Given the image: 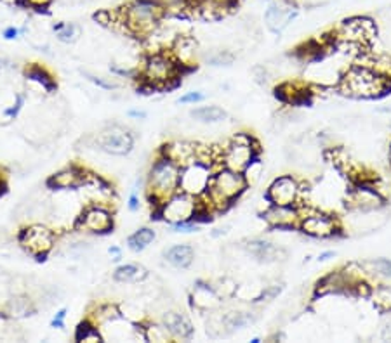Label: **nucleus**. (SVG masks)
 I'll return each mask as SVG.
<instances>
[{"instance_id":"f257e3e1","label":"nucleus","mask_w":391,"mask_h":343,"mask_svg":"<svg viewBox=\"0 0 391 343\" xmlns=\"http://www.w3.org/2000/svg\"><path fill=\"white\" fill-rule=\"evenodd\" d=\"M249 187H247L245 179H243L241 172L230 170V168L217 165L212 172L207 191L198 200H200L205 213L209 215L212 212H223V210H226Z\"/></svg>"},{"instance_id":"f03ea898","label":"nucleus","mask_w":391,"mask_h":343,"mask_svg":"<svg viewBox=\"0 0 391 343\" xmlns=\"http://www.w3.org/2000/svg\"><path fill=\"white\" fill-rule=\"evenodd\" d=\"M165 16V9L157 0H131L119 11H115L113 25H120L125 33L146 39L158 28Z\"/></svg>"},{"instance_id":"7ed1b4c3","label":"nucleus","mask_w":391,"mask_h":343,"mask_svg":"<svg viewBox=\"0 0 391 343\" xmlns=\"http://www.w3.org/2000/svg\"><path fill=\"white\" fill-rule=\"evenodd\" d=\"M338 86L350 97L374 99L385 94L390 86V80L383 79L374 69L359 62V65L348 66V69L341 75Z\"/></svg>"},{"instance_id":"20e7f679","label":"nucleus","mask_w":391,"mask_h":343,"mask_svg":"<svg viewBox=\"0 0 391 343\" xmlns=\"http://www.w3.org/2000/svg\"><path fill=\"white\" fill-rule=\"evenodd\" d=\"M181 167L165 156H158L151 165L148 177H146V189H148V200L155 208L160 203L179 191Z\"/></svg>"},{"instance_id":"39448f33","label":"nucleus","mask_w":391,"mask_h":343,"mask_svg":"<svg viewBox=\"0 0 391 343\" xmlns=\"http://www.w3.org/2000/svg\"><path fill=\"white\" fill-rule=\"evenodd\" d=\"M181 73H183V68L171 56V53L157 51V53H150L145 58V62H143V68L138 73V76L141 79V83L145 87L165 88L171 87L179 79Z\"/></svg>"},{"instance_id":"423d86ee","label":"nucleus","mask_w":391,"mask_h":343,"mask_svg":"<svg viewBox=\"0 0 391 343\" xmlns=\"http://www.w3.org/2000/svg\"><path fill=\"white\" fill-rule=\"evenodd\" d=\"M378 35V27L367 16H353L341 21L334 32V42L348 49L367 51Z\"/></svg>"},{"instance_id":"0eeeda50","label":"nucleus","mask_w":391,"mask_h":343,"mask_svg":"<svg viewBox=\"0 0 391 343\" xmlns=\"http://www.w3.org/2000/svg\"><path fill=\"white\" fill-rule=\"evenodd\" d=\"M256 156H259V144L254 135L249 132H237L219 151L217 165L242 173Z\"/></svg>"},{"instance_id":"6e6552de","label":"nucleus","mask_w":391,"mask_h":343,"mask_svg":"<svg viewBox=\"0 0 391 343\" xmlns=\"http://www.w3.org/2000/svg\"><path fill=\"white\" fill-rule=\"evenodd\" d=\"M155 213L160 219H164L169 226L176 222H183V220H198L200 217L207 215L200 200L191 196V194L183 193V191H178L164 203H160L158 208L155 210Z\"/></svg>"},{"instance_id":"1a4fd4ad","label":"nucleus","mask_w":391,"mask_h":343,"mask_svg":"<svg viewBox=\"0 0 391 343\" xmlns=\"http://www.w3.org/2000/svg\"><path fill=\"white\" fill-rule=\"evenodd\" d=\"M301 208L302 217L297 229L308 238L329 239L342 232L341 219L335 217L334 213L323 212V210L313 208V206H306V203H301Z\"/></svg>"},{"instance_id":"9d476101","label":"nucleus","mask_w":391,"mask_h":343,"mask_svg":"<svg viewBox=\"0 0 391 343\" xmlns=\"http://www.w3.org/2000/svg\"><path fill=\"white\" fill-rule=\"evenodd\" d=\"M264 198L270 205H301L305 201V182L296 175H278L268 186Z\"/></svg>"},{"instance_id":"9b49d317","label":"nucleus","mask_w":391,"mask_h":343,"mask_svg":"<svg viewBox=\"0 0 391 343\" xmlns=\"http://www.w3.org/2000/svg\"><path fill=\"white\" fill-rule=\"evenodd\" d=\"M94 147L110 156H127L134 147V135L122 125H108L94 135Z\"/></svg>"},{"instance_id":"f8f14e48","label":"nucleus","mask_w":391,"mask_h":343,"mask_svg":"<svg viewBox=\"0 0 391 343\" xmlns=\"http://www.w3.org/2000/svg\"><path fill=\"white\" fill-rule=\"evenodd\" d=\"M214 168H216L214 165L200 160H195L181 167L179 191L191 194L195 198H200L207 191Z\"/></svg>"},{"instance_id":"ddd939ff","label":"nucleus","mask_w":391,"mask_h":343,"mask_svg":"<svg viewBox=\"0 0 391 343\" xmlns=\"http://www.w3.org/2000/svg\"><path fill=\"white\" fill-rule=\"evenodd\" d=\"M21 248L32 257L44 260V257L54 248L56 245V234L51 231L49 227L42 226V224H32V226L25 227L18 236Z\"/></svg>"},{"instance_id":"4468645a","label":"nucleus","mask_w":391,"mask_h":343,"mask_svg":"<svg viewBox=\"0 0 391 343\" xmlns=\"http://www.w3.org/2000/svg\"><path fill=\"white\" fill-rule=\"evenodd\" d=\"M346 206L348 210H357V212H376L385 206V198L367 180L361 182H353L352 189H348L346 194Z\"/></svg>"},{"instance_id":"2eb2a0df","label":"nucleus","mask_w":391,"mask_h":343,"mask_svg":"<svg viewBox=\"0 0 391 343\" xmlns=\"http://www.w3.org/2000/svg\"><path fill=\"white\" fill-rule=\"evenodd\" d=\"M297 14H300V9L294 6L293 0H268L263 14L264 27L271 33L280 35L296 20Z\"/></svg>"},{"instance_id":"dca6fc26","label":"nucleus","mask_w":391,"mask_h":343,"mask_svg":"<svg viewBox=\"0 0 391 343\" xmlns=\"http://www.w3.org/2000/svg\"><path fill=\"white\" fill-rule=\"evenodd\" d=\"M113 224L115 220H113L112 210L99 203L84 208V212L77 217V227L91 234H106L112 231Z\"/></svg>"},{"instance_id":"f3484780","label":"nucleus","mask_w":391,"mask_h":343,"mask_svg":"<svg viewBox=\"0 0 391 343\" xmlns=\"http://www.w3.org/2000/svg\"><path fill=\"white\" fill-rule=\"evenodd\" d=\"M301 217V205H270L268 203L267 208L263 210V219L267 226L271 229H282V231L300 227Z\"/></svg>"},{"instance_id":"a211bd4d","label":"nucleus","mask_w":391,"mask_h":343,"mask_svg":"<svg viewBox=\"0 0 391 343\" xmlns=\"http://www.w3.org/2000/svg\"><path fill=\"white\" fill-rule=\"evenodd\" d=\"M243 250L249 257H252L254 260L259 264H275L286 258V250L282 246L275 245V243L268 241L263 238H254L243 245Z\"/></svg>"},{"instance_id":"6ab92c4d","label":"nucleus","mask_w":391,"mask_h":343,"mask_svg":"<svg viewBox=\"0 0 391 343\" xmlns=\"http://www.w3.org/2000/svg\"><path fill=\"white\" fill-rule=\"evenodd\" d=\"M190 298L193 307L197 309V311L205 312V314H209V312L212 311H217V309L221 307V304H223V298H221L219 293H217L216 286L209 285V283L205 281L195 283Z\"/></svg>"},{"instance_id":"aec40b11","label":"nucleus","mask_w":391,"mask_h":343,"mask_svg":"<svg viewBox=\"0 0 391 343\" xmlns=\"http://www.w3.org/2000/svg\"><path fill=\"white\" fill-rule=\"evenodd\" d=\"M171 56L176 59V62L183 69L195 66L198 58V43L193 36L190 35H178L169 49Z\"/></svg>"},{"instance_id":"412c9836","label":"nucleus","mask_w":391,"mask_h":343,"mask_svg":"<svg viewBox=\"0 0 391 343\" xmlns=\"http://www.w3.org/2000/svg\"><path fill=\"white\" fill-rule=\"evenodd\" d=\"M89 177L91 173H87L84 168L72 165V167L63 168L61 172L54 173L47 184H49L51 189H77V187L86 186Z\"/></svg>"},{"instance_id":"4be33fe9","label":"nucleus","mask_w":391,"mask_h":343,"mask_svg":"<svg viewBox=\"0 0 391 343\" xmlns=\"http://www.w3.org/2000/svg\"><path fill=\"white\" fill-rule=\"evenodd\" d=\"M198 146L200 144L188 142V141H172L165 144L162 147V156L169 158L171 161H174L179 167L191 163V161L198 160Z\"/></svg>"},{"instance_id":"5701e85b","label":"nucleus","mask_w":391,"mask_h":343,"mask_svg":"<svg viewBox=\"0 0 391 343\" xmlns=\"http://www.w3.org/2000/svg\"><path fill=\"white\" fill-rule=\"evenodd\" d=\"M162 323H164V326L167 328V331L171 333L172 340H190L195 333V328L193 324H191V321L184 314H181V312H164Z\"/></svg>"},{"instance_id":"b1692460","label":"nucleus","mask_w":391,"mask_h":343,"mask_svg":"<svg viewBox=\"0 0 391 343\" xmlns=\"http://www.w3.org/2000/svg\"><path fill=\"white\" fill-rule=\"evenodd\" d=\"M165 262L176 269H188L195 260V250L190 245H172L165 250Z\"/></svg>"},{"instance_id":"393cba45","label":"nucleus","mask_w":391,"mask_h":343,"mask_svg":"<svg viewBox=\"0 0 391 343\" xmlns=\"http://www.w3.org/2000/svg\"><path fill=\"white\" fill-rule=\"evenodd\" d=\"M190 116L193 118L195 121L204 125H216V123H223L224 120L228 118V113L224 112L221 106H198V108L191 109Z\"/></svg>"},{"instance_id":"a878e982","label":"nucleus","mask_w":391,"mask_h":343,"mask_svg":"<svg viewBox=\"0 0 391 343\" xmlns=\"http://www.w3.org/2000/svg\"><path fill=\"white\" fill-rule=\"evenodd\" d=\"M148 272L143 265L138 264H122L115 269L113 272V279L117 283H122V285H127V283H141L145 281Z\"/></svg>"},{"instance_id":"bb28decb","label":"nucleus","mask_w":391,"mask_h":343,"mask_svg":"<svg viewBox=\"0 0 391 343\" xmlns=\"http://www.w3.org/2000/svg\"><path fill=\"white\" fill-rule=\"evenodd\" d=\"M256 317L252 312L247 311H230L226 314H223V324L226 333H233V331L242 330V328L252 326Z\"/></svg>"},{"instance_id":"cd10ccee","label":"nucleus","mask_w":391,"mask_h":343,"mask_svg":"<svg viewBox=\"0 0 391 343\" xmlns=\"http://www.w3.org/2000/svg\"><path fill=\"white\" fill-rule=\"evenodd\" d=\"M155 239H157V232H155V229L139 227L138 231H134L127 238V246L129 250H132V252L139 253L143 252V250L148 248Z\"/></svg>"},{"instance_id":"c85d7f7f","label":"nucleus","mask_w":391,"mask_h":343,"mask_svg":"<svg viewBox=\"0 0 391 343\" xmlns=\"http://www.w3.org/2000/svg\"><path fill=\"white\" fill-rule=\"evenodd\" d=\"M25 76H27L30 82L39 83L46 92H53L54 88H56V80L51 76V73H47L46 68H42V66L39 65L28 66L27 72H25Z\"/></svg>"},{"instance_id":"c756f323","label":"nucleus","mask_w":391,"mask_h":343,"mask_svg":"<svg viewBox=\"0 0 391 343\" xmlns=\"http://www.w3.org/2000/svg\"><path fill=\"white\" fill-rule=\"evenodd\" d=\"M53 32L56 33V39L61 43H75L82 35L80 25L72 23V21H60V23L53 25Z\"/></svg>"},{"instance_id":"7c9ffc66","label":"nucleus","mask_w":391,"mask_h":343,"mask_svg":"<svg viewBox=\"0 0 391 343\" xmlns=\"http://www.w3.org/2000/svg\"><path fill=\"white\" fill-rule=\"evenodd\" d=\"M143 340L146 342H155V343H165L172 342L171 333L167 331V328L164 326V323H146L141 326Z\"/></svg>"},{"instance_id":"2f4dec72","label":"nucleus","mask_w":391,"mask_h":343,"mask_svg":"<svg viewBox=\"0 0 391 343\" xmlns=\"http://www.w3.org/2000/svg\"><path fill=\"white\" fill-rule=\"evenodd\" d=\"M364 269L367 271V274H372L374 278L385 279V281H391V260L390 258H374V260L365 262Z\"/></svg>"},{"instance_id":"473e14b6","label":"nucleus","mask_w":391,"mask_h":343,"mask_svg":"<svg viewBox=\"0 0 391 343\" xmlns=\"http://www.w3.org/2000/svg\"><path fill=\"white\" fill-rule=\"evenodd\" d=\"M75 340L77 342H86V343H96V342H105L103 335L99 331V328L92 323L91 319H86L84 323L79 324L75 331Z\"/></svg>"},{"instance_id":"72a5a7b5","label":"nucleus","mask_w":391,"mask_h":343,"mask_svg":"<svg viewBox=\"0 0 391 343\" xmlns=\"http://www.w3.org/2000/svg\"><path fill=\"white\" fill-rule=\"evenodd\" d=\"M368 297L372 298L376 307L379 309L381 312H391V285H378L372 286L371 295Z\"/></svg>"},{"instance_id":"f704fd0d","label":"nucleus","mask_w":391,"mask_h":343,"mask_svg":"<svg viewBox=\"0 0 391 343\" xmlns=\"http://www.w3.org/2000/svg\"><path fill=\"white\" fill-rule=\"evenodd\" d=\"M243 179H245L247 187H254L261 182L264 175V163L259 156L254 158L249 165L245 167V170L242 172Z\"/></svg>"},{"instance_id":"c9c22d12","label":"nucleus","mask_w":391,"mask_h":343,"mask_svg":"<svg viewBox=\"0 0 391 343\" xmlns=\"http://www.w3.org/2000/svg\"><path fill=\"white\" fill-rule=\"evenodd\" d=\"M235 59H237V56H235L231 51L216 49V51H212L211 54H207L205 61H207V65L219 68V66H231L235 62Z\"/></svg>"},{"instance_id":"e433bc0d","label":"nucleus","mask_w":391,"mask_h":343,"mask_svg":"<svg viewBox=\"0 0 391 343\" xmlns=\"http://www.w3.org/2000/svg\"><path fill=\"white\" fill-rule=\"evenodd\" d=\"M157 2L164 7L165 14L167 13L181 14V13H186V11H190L195 0H157Z\"/></svg>"},{"instance_id":"4c0bfd02","label":"nucleus","mask_w":391,"mask_h":343,"mask_svg":"<svg viewBox=\"0 0 391 343\" xmlns=\"http://www.w3.org/2000/svg\"><path fill=\"white\" fill-rule=\"evenodd\" d=\"M11 312L13 316H30L33 312L32 302L28 298H14L11 300Z\"/></svg>"},{"instance_id":"58836bf2","label":"nucleus","mask_w":391,"mask_h":343,"mask_svg":"<svg viewBox=\"0 0 391 343\" xmlns=\"http://www.w3.org/2000/svg\"><path fill=\"white\" fill-rule=\"evenodd\" d=\"M84 76H86L91 83H94L96 87L103 88V90H115V88L119 87L115 82H112V80H106V79H103V76L92 75V73L84 72Z\"/></svg>"},{"instance_id":"ea45409f","label":"nucleus","mask_w":391,"mask_h":343,"mask_svg":"<svg viewBox=\"0 0 391 343\" xmlns=\"http://www.w3.org/2000/svg\"><path fill=\"white\" fill-rule=\"evenodd\" d=\"M204 101H205V95L202 94L200 90L184 92V94L178 99L179 105H198V102H204Z\"/></svg>"},{"instance_id":"a19ab883","label":"nucleus","mask_w":391,"mask_h":343,"mask_svg":"<svg viewBox=\"0 0 391 343\" xmlns=\"http://www.w3.org/2000/svg\"><path fill=\"white\" fill-rule=\"evenodd\" d=\"M171 229L174 232H195L198 229L197 220H183V222L171 224Z\"/></svg>"},{"instance_id":"79ce46f5","label":"nucleus","mask_w":391,"mask_h":343,"mask_svg":"<svg viewBox=\"0 0 391 343\" xmlns=\"http://www.w3.org/2000/svg\"><path fill=\"white\" fill-rule=\"evenodd\" d=\"M23 105H25V97L21 94H18L16 95V102H14L11 108H7V109H4V116H7V118H16L18 116V113L21 112V108H23Z\"/></svg>"},{"instance_id":"37998d69","label":"nucleus","mask_w":391,"mask_h":343,"mask_svg":"<svg viewBox=\"0 0 391 343\" xmlns=\"http://www.w3.org/2000/svg\"><path fill=\"white\" fill-rule=\"evenodd\" d=\"M21 4L27 7H30V9L44 11V9H47L51 4H53V0H21Z\"/></svg>"},{"instance_id":"c03bdc74","label":"nucleus","mask_w":391,"mask_h":343,"mask_svg":"<svg viewBox=\"0 0 391 343\" xmlns=\"http://www.w3.org/2000/svg\"><path fill=\"white\" fill-rule=\"evenodd\" d=\"M66 314H68L66 309H60V311L56 312V316H54V319L51 321V328H54V330H63V328H65Z\"/></svg>"},{"instance_id":"a18cd8bd","label":"nucleus","mask_w":391,"mask_h":343,"mask_svg":"<svg viewBox=\"0 0 391 343\" xmlns=\"http://www.w3.org/2000/svg\"><path fill=\"white\" fill-rule=\"evenodd\" d=\"M139 206H141V201H139V196L136 193H131L127 198V208L129 212H138Z\"/></svg>"},{"instance_id":"49530a36","label":"nucleus","mask_w":391,"mask_h":343,"mask_svg":"<svg viewBox=\"0 0 391 343\" xmlns=\"http://www.w3.org/2000/svg\"><path fill=\"white\" fill-rule=\"evenodd\" d=\"M20 35H21V28H18V27H7L2 32V36L6 40H16Z\"/></svg>"},{"instance_id":"de8ad7c7","label":"nucleus","mask_w":391,"mask_h":343,"mask_svg":"<svg viewBox=\"0 0 391 343\" xmlns=\"http://www.w3.org/2000/svg\"><path fill=\"white\" fill-rule=\"evenodd\" d=\"M127 116L134 118V120H145L148 114H146V112H143V109H129Z\"/></svg>"},{"instance_id":"09e8293b","label":"nucleus","mask_w":391,"mask_h":343,"mask_svg":"<svg viewBox=\"0 0 391 343\" xmlns=\"http://www.w3.org/2000/svg\"><path fill=\"white\" fill-rule=\"evenodd\" d=\"M108 253H110V257H112L113 262H120L122 260V250L119 248V246H110Z\"/></svg>"},{"instance_id":"8fccbe9b","label":"nucleus","mask_w":391,"mask_h":343,"mask_svg":"<svg viewBox=\"0 0 391 343\" xmlns=\"http://www.w3.org/2000/svg\"><path fill=\"white\" fill-rule=\"evenodd\" d=\"M334 257H335V252H332V250H329V252L320 253L319 262H327V260H331V258H334Z\"/></svg>"},{"instance_id":"3c124183","label":"nucleus","mask_w":391,"mask_h":343,"mask_svg":"<svg viewBox=\"0 0 391 343\" xmlns=\"http://www.w3.org/2000/svg\"><path fill=\"white\" fill-rule=\"evenodd\" d=\"M383 340L391 342V323L386 324V326L383 328Z\"/></svg>"},{"instance_id":"603ef678","label":"nucleus","mask_w":391,"mask_h":343,"mask_svg":"<svg viewBox=\"0 0 391 343\" xmlns=\"http://www.w3.org/2000/svg\"><path fill=\"white\" fill-rule=\"evenodd\" d=\"M250 342H252V343H259V342H261V338H259V337H254Z\"/></svg>"}]
</instances>
